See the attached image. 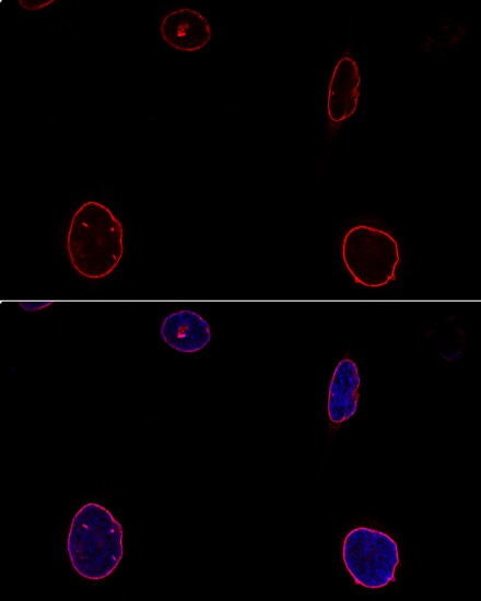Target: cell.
<instances>
[{"mask_svg": "<svg viewBox=\"0 0 481 601\" xmlns=\"http://www.w3.org/2000/svg\"><path fill=\"white\" fill-rule=\"evenodd\" d=\"M67 251L71 266L82 276L97 280L109 275L124 255L121 222L103 203L85 201L71 217Z\"/></svg>", "mask_w": 481, "mask_h": 601, "instance_id": "obj_1", "label": "cell"}, {"mask_svg": "<svg viewBox=\"0 0 481 601\" xmlns=\"http://www.w3.org/2000/svg\"><path fill=\"white\" fill-rule=\"evenodd\" d=\"M122 527L105 507L83 505L73 516L67 552L73 569L89 580H101L118 566L124 554Z\"/></svg>", "mask_w": 481, "mask_h": 601, "instance_id": "obj_2", "label": "cell"}, {"mask_svg": "<svg viewBox=\"0 0 481 601\" xmlns=\"http://www.w3.org/2000/svg\"><path fill=\"white\" fill-rule=\"evenodd\" d=\"M342 260L355 283L380 287L396 279L400 262L399 245L386 231L356 225L343 237Z\"/></svg>", "mask_w": 481, "mask_h": 601, "instance_id": "obj_3", "label": "cell"}, {"mask_svg": "<svg viewBox=\"0 0 481 601\" xmlns=\"http://www.w3.org/2000/svg\"><path fill=\"white\" fill-rule=\"evenodd\" d=\"M342 557L355 584L367 589H380L395 580L399 550L388 534L357 527L344 538Z\"/></svg>", "mask_w": 481, "mask_h": 601, "instance_id": "obj_4", "label": "cell"}, {"mask_svg": "<svg viewBox=\"0 0 481 601\" xmlns=\"http://www.w3.org/2000/svg\"><path fill=\"white\" fill-rule=\"evenodd\" d=\"M160 33L167 45L180 51L200 50L212 37L207 17L190 8L168 12L161 22Z\"/></svg>", "mask_w": 481, "mask_h": 601, "instance_id": "obj_5", "label": "cell"}, {"mask_svg": "<svg viewBox=\"0 0 481 601\" xmlns=\"http://www.w3.org/2000/svg\"><path fill=\"white\" fill-rule=\"evenodd\" d=\"M360 84L356 62L351 57H342L333 69L328 87L327 113L332 122L339 123L355 113Z\"/></svg>", "mask_w": 481, "mask_h": 601, "instance_id": "obj_6", "label": "cell"}, {"mask_svg": "<svg viewBox=\"0 0 481 601\" xmlns=\"http://www.w3.org/2000/svg\"><path fill=\"white\" fill-rule=\"evenodd\" d=\"M160 333L164 342L181 353L202 350L211 340L209 322L192 310L168 315L162 322Z\"/></svg>", "mask_w": 481, "mask_h": 601, "instance_id": "obj_7", "label": "cell"}, {"mask_svg": "<svg viewBox=\"0 0 481 601\" xmlns=\"http://www.w3.org/2000/svg\"><path fill=\"white\" fill-rule=\"evenodd\" d=\"M361 378L356 364L342 358L335 368L327 402L329 420L340 424L354 415L357 409Z\"/></svg>", "mask_w": 481, "mask_h": 601, "instance_id": "obj_8", "label": "cell"}, {"mask_svg": "<svg viewBox=\"0 0 481 601\" xmlns=\"http://www.w3.org/2000/svg\"><path fill=\"white\" fill-rule=\"evenodd\" d=\"M20 3V5L25 9V10H28V11H34V10H38L43 7H46L50 3L54 2V0H45V1H26V0H19L17 1Z\"/></svg>", "mask_w": 481, "mask_h": 601, "instance_id": "obj_9", "label": "cell"}]
</instances>
